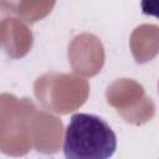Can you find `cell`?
<instances>
[{
    "label": "cell",
    "mask_w": 159,
    "mask_h": 159,
    "mask_svg": "<svg viewBox=\"0 0 159 159\" xmlns=\"http://www.w3.org/2000/svg\"><path fill=\"white\" fill-rule=\"evenodd\" d=\"M117 149V135L99 116L75 113L65 130V159H109Z\"/></svg>",
    "instance_id": "cell-1"
},
{
    "label": "cell",
    "mask_w": 159,
    "mask_h": 159,
    "mask_svg": "<svg viewBox=\"0 0 159 159\" xmlns=\"http://www.w3.org/2000/svg\"><path fill=\"white\" fill-rule=\"evenodd\" d=\"M142 9H143V14L145 15H152L155 17H159V2L155 1H142Z\"/></svg>",
    "instance_id": "cell-2"
}]
</instances>
